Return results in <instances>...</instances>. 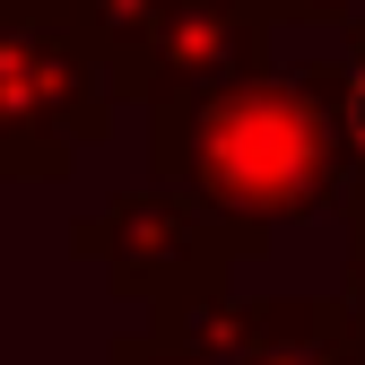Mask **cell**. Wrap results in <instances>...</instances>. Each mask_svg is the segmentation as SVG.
<instances>
[{
  "label": "cell",
  "instance_id": "cell-1",
  "mask_svg": "<svg viewBox=\"0 0 365 365\" xmlns=\"http://www.w3.org/2000/svg\"><path fill=\"white\" fill-rule=\"evenodd\" d=\"M148 165L165 192L252 217V226L339 209L356 174L348 130H339V61L304 53L296 70H269L252 87L148 113Z\"/></svg>",
  "mask_w": 365,
  "mask_h": 365
},
{
  "label": "cell",
  "instance_id": "cell-2",
  "mask_svg": "<svg viewBox=\"0 0 365 365\" xmlns=\"http://www.w3.org/2000/svg\"><path fill=\"white\" fill-rule=\"evenodd\" d=\"M113 130L105 61L70 0H0V182H61Z\"/></svg>",
  "mask_w": 365,
  "mask_h": 365
},
{
  "label": "cell",
  "instance_id": "cell-3",
  "mask_svg": "<svg viewBox=\"0 0 365 365\" xmlns=\"http://www.w3.org/2000/svg\"><path fill=\"white\" fill-rule=\"evenodd\" d=\"M70 252L96 261L113 279V296L140 304L157 322V313H182V304L217 296L244 261H261L269 252V226L200 209V200L165 192V182H130V192H113V200H96V209L70 217Z\"/></svg>",
  "mask_w": 365,
  "mask_h": 365
},
{
  "label": "cell",
  "instance_id": "cell-4",
  "mask_svg": "<svg viewBox=\"0 0 365 365\" xmlns=\"http://www.w3.org/2000/svg\"><path fill=\"white\" fill-rule=\"evenodd\" d=\"M279 70V26L261 0H165V9L130 35V53L105 61V96L113 105H200L226 87H252Z\"/></svg>",
  "mask_w": 365,
  "mask_h": 365
},
{
  "label": "cell",
  "instance_id": "cell-5",
  "mask_svg": "<svg viewBox=\"0 0 365 365\" xmlns=\"http://www.w3.org/2000/svg\"><path fill=\"white\" fill-rule=\"evenodd\" d=\"M192 365H365L356 313L339 296H200L148 322Z\"/></svg>",
  "mask_w": 365,
  "mask_h": 365
},
{
  "label": "cell",
  "instance_id": "cell-6",
  "mask_svg": "<svg viewBox=\"0 0 365 365\" xmlns=\"http://www.w3.org/2000/svg\"><path fill=\"white\" fill-rule=\"evenodd\" d=\"M331 61H339V130H348V165L365 174V18L339 26Z\"/></svg>",
  "mask_w": 365,
  "mask_h": 365
},
{
  "label": "cell",
  "instance_id": "cell-7",
  "mask_svg": "<svg viewBox=\"0 0 365 365\" xmlns=\"http://www.w3.org/2000/svg\"><path fill=\"white\" fill-rule=\"evenodd\" d=\"M70 9H78L87 43H96V61H113V53H130V35H140L165 0H70Z\"/></svg>",
  "mask_w": 365,
  "mask_h": 365
},
{
  "label": "cell",
  "instance_id": "cell-8",
  "mask_svg": "<svg viewBox=\"0 0 365 365\" xmlns=\"http://www.w3.org/2000/svg\"><path fill=\"white\" fill-rule=\"evenodd\" d=\"M339 217H348V261H339V304L365 313V174H348V192H339Z\"/></svg>",
  "mask_w": 365,
  "mask_h": 365
},
{
  "label": "cell",
  "instance_id": "cell-9",
  "mask_svg": "<svg viewBox=\"0 0 365 365\" xmlns=\"http://www.w3.org/2000/svg\"><path fill=\"white\" fill-rule=\"evenodd\" d=\"M105 365H192L182 348H165L148 322H130V331H113V348H105Z\"/></svg>",
  "mask_w": 365,
  "mask_h": 365
},
{
  "label": "cell",
  "instance_id": "cell-10",
  "mask_svg": "<svg viewBox=\"0 0 365 365\" xmlns=\"http://www.w3.org/2000/svg\"><path fill=\"white\" fill-rule=\"evenodd\" d=\"M261 9H269V26H348L356 18V0H261Z\"/></svg>",
  "mask_w": 365,
  "mask_h": 365
},
{
  "label": "cell",
  "instance_id": "cell-11",
  "mask_svg": "<svg viewBox=\"0 0 365 365\" xmlns=\"http://www.w3.org/2000/svg\"><path fill=\"white\" fill-rule=\"evenodd\" d=\"M356 348H365V313H356Z\"/></svg>",
  "mask_w": 365,
  "mask_h": 365
}]
</instances>
